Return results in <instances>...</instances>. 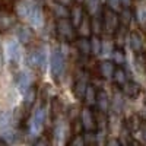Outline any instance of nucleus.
<instances>
[{
  "label": "nucleus",
  "mask_w": 146,
  "mask_h": 146,
  "mask_svg": "<svg viewBox=\"0 0 146 146\" xmlns=\"http://www.w3.org/2000/svg\"><path fill=\"white\" fill-rule=\"evenodd\" d=\"M107 7H110L111 10L118 13V12H121L123 5H121V0H107Z\"/></svg>",
  "instance_id": "c85d7f7f"
},
{
  "label": "nucleus",
  "mask_w": 146,
  "mask_h": 146,
  "mask_svg": "<svg viewBox=\"0 0 146 146\" xmlns=\"http://www.w3.org/2000/svg\"><path fill=\"white\" fill-rule=\"evenodd\" d=\"M53 12L54 15L60 19V18H69L70 16V9H67L66 5L60 3V2H54L53 3Z\"/></svg>",
  "instance_id": "6ab92c4d"
},
{
  "label": "nucleus",
  "mask_w": 146,
  "mask_h": 146,
  "mask_svg": "<svg viewBox=\"0 0 146 146\" xmlns=\"http://www.w3.org/2000/svg\"><path fill=\"white\" fill-rule=\"evenodd\" d=\"M35 100H36V88L32 85L25 91V96H23V107H25L27 111L32 108V105L35 104Z\"/></svg>",
  "instance_id": "a211bd4d"
},
{
  "label": "nucleus",
  "mask_w": 146,
  "mask_h": 146,
  "mask_svg": "<svg viewBox=\"0 0 146 146\" xmlns=\"http://www.w3.org/2000/svg\"><path fill=\"white\" fill-rule=\"evenodd\" d=\"M91 47H92V54L94 56H100L102 51V41L100 40L98 35H95L91 40Z\"/></svg>",
  "instance_id": "393cba45"
},
{
  "label": "nucleus",
  "mask_w": 146,
  "mask_h": 146,
  "mask_svg": "<svg viewBox=\"0 0 146 146\" xmlns=\"http://www.w3.org/2000/svg\"><path fill=\"white\" fill-rule=\"evenodd\" d=\"M25 16L29 19V22L34 27H41L44 22V16H42V10L40 7V5L36 3H25Z\"/></svg>",
  "instance_id": "39448f33"
},
{
  "label": "nucleus",
  "mask_w": 146,
  "mask_h": 146,
  "mask_svg": "<svg viewBox=\"0 0 146 146\" xmlns=\"http://www.w3.org/2000/svg\"><path fill=\"white\" fill-rule=\"evenodd\" d=\"M75 25L73 22L69 21L67 18H60L57 19V23H56V29H57V35L60 40L63 41H73L75 40V35H76V31H75Z\"/></svg>",
  "instance_id": "f03ea898"
},
{
  "label": "nucleus",
  "mask_w": 146,
  "mask_h": 146,
  "mask_svg": "<svg viewBox=\"0 0 146 146\" xmlns=\"http://www.w3.org/2000/svg\"><path fill=\"white\" fill-rule=\"evenodd\" d=\"M78 32L80 36H89L92 34V19L88 15V12H85V15L78 27Z\"/></svg>",
  "instance_id": "9b49d317"
},
{
  "label": "nucleus",
  "mask_w": 146,
  "mask_h": 146,
  "mask_svg": "<svg viewBox=\"0 0 146 146\" xmlns=\"http://www.w3.org/2000/svg\"><path fill=\"white\" fill-rule=\"evenodd\" d=\"M96 95H98V92H96V89L92 86V85H89L88 89H86V94H85V102H86L89 107H94L96 104Z\"/></svg>",
  "instance_id": "412c9836"
},
{
  "label": "nucleus",
  "mask_w": 146,
  "mask_h": 146,
  "mask_svg": "<svg viewBox=\"0 0 146 146\" xmlns=\"http://www.w3.org/2000/svg\"><path fill=\"white\" fill-rule=\"evenodd\" d=\"M44 121H45V111H44V107H40L34 113V115L31 118V123H29V133L32 136L41 135V131L44 129Z\"/></svg>",
  "instance_id": "423d86ee"
},
{
  "label": "nucleus",
  "mask_w": 146,
  "mask_h": 146,
  "mask_svg": "<svg viewBox=\"0 0 146 146\" xmlns=\"http://www.w3.org/2000/svg\"><path fill=\"white\" fill-rule=\"evenodd\" d=\"M115 63L114 62H108V60H104V62L100 63V75L104 79H111L114 76V72H115Z\"/></svg>",
  "instance_id": "f8f14e48"
},
{
  "label": "nucleus",
  "mask_w": 146,
  "mask_h": 146,
  "mask_svg": "<svg viewBox=\"0 0 146 146\" xmlns=\"http://www.w3.org/2000/svg\"><path fill=\"white\" fill-rule=\"evenodd\" d=\"M89 86V83L86 82V78L79 75L75 80V83H73V95L76 96L78 100L83 101L85 100V94H86V89Z\"/></svg>",
  "instance_id": "6e6552de"
},
{
  "label": "nucleus",
  "mask_w": 146,
  "mask_h": 146,
  "mask_svg": "<svg viewBox=\"0 0 146 146\" xmlns=\"http://www.w3.org/2000/svg\"><path fill=\"white\" fill-rule=\"evenodd\" d=\"M83 15H85V10H83L82 5L76 2V5H73V7L70 9V21L73 22V25H75L76 28L79 27Z\"/></svg>",
  "instance_id": "4468645a"
},
{
  "label": "nucleus",
  "mask_w": 146,
  "mask_h": 146,
  "mask_svg": "<svg viewBox=\"0 0 146 146\" xmlns=\"http://www.w3.org/2000/svg\"><path fill=\"white\" fill-rule=\"evenodd\" d=\"M16 83H18L19 89L25 92L29 86H32V79H31V76L28 75V73H21V75L18 76V79H16Z\"/></svg>",
  "instance_id": "aec40b11"
},
{
  "label": "nucleus",
  "mask_w": 146,
  "mask_h": 146,
  "mask_svg": "<svg viewBox=\"0 0 146 146\" xmlns=\"http://www.w3.org/2000/svg\"><path fill=\"white\" fill-rule=\"evenodd\" d=\"M50 69H51V76L53 79L58 83L62 80L64 70H66V57L64 53L60 47H56L53 53H51V58H50Z\"/></svg>",
  "instance_id": "f257e3e1"
},
{
  "label": "nucleus",
  "mask_w": 146,
  "mask_h": 146,
  "mask_svg": "<svg viewBox=\"0 0 146 146\" xmlns=\"http://www.w3.org/2000/svg\"><path fill=\"white\" fill-rule=\"evenodd\" d=\"M127 41H129L130 48H131V50L135 51V53H137V54L145 53V51H143V50H145V41H143L142 35H140L139 32H136V31L130 32V34H129Z\"/></svg>",
  "instance_id": "1a4fd4ad"
},
{
  "label": "nucleus",
  "mask_w": 146,
  "mask_h": 146,
  "mask_svg": "<svg viewBox=\"0 0 146 146\" xmlns=\"http://www.w3.org/2000/svg\"><path fill=\"white\" fill-rule=\"evenodd\" d=\"M80 126L85 131H95L98 129V123H96V117L91 107H85L80 111Z\"/></svg>",
  "instance_id": "7ed1b4c3"
},
{
  "label": "nucleus",
  "mask_w": 146,
  "mask_h": 146,
  "mask_svg": "<svg viewBox=\"0 0 146 146\" xmlns=\"http://www.w3.org/2000/svg\"><path fill=\"white\" fill-rule=\"evenodd\" d=\"M7 56H9V62L10 64L16 66L21 60V48L18 42H10L7 47Z\"/></svg>",
  "instance_id": "ddd939ff"
},
{
  "label": "nucleus",
  "mask_w": 146,
  "mask_h": 146,
  "mask_svg": "<svg viewBox=\"0 0 146 146\" xmlns=\"http://www.w3.org/2000/svg\"><path fill=\"white\" fill-rule=\"evenodd\" d=\"M113 62L118 66H123L126 63V56L123 53V50H120V48H115V50H113Z\"/></svg>",
  "instance_id": "a878e982"
},
{
  "label": "nucleus",
  "mask_w": 146,
  "mask_h": 146,
  "mask_svg": "<svg viewBox=\"0 0 146 146\" xmlns=\"http://www.w3.org/2000/svg\"><path fill=\"white\" fill-rule=\"evenodd\" d=\"M121 5H123V7H130L131 6V0H121Z\"/></svg>",
  "instance_id": "7c9ffc66"
},
{
  "label": "nucleus",
  "mask_w": 146,
  "mask_h": 146,
  "mask_svg": "<svg viewBox=\"0 0 146 146\" xmlns=\"http://www.w3.org/2000/svg\"><path fill=\"white\" fill-rule=\"evenodd\" d=\"M113 79H114V82L118 85V86H123V85L127 82V73L124 72V69H123V67L120 66L118 69H115Z\"/></svg>",
  "instance_id": "4be33fe9"
},
{
  "label": "nucleus",
  "mask_w": 146,
  "mask_h": 146,
  "mask_svg": "<svg viewBox=\"0 0 146 146\" xmlns=\"http://www.w3.org/2000/svg\"><path fill=\"white\" fill-rule=\"evenodd\" d=\"M76 2H78V3H82V2H85V0H76Z\"/></svg>",
  "instance_id": "473e14b6"
},
{
  "label": "nucleus",
  "mask_w": 146,
  "mask_h": 146,
  "mask_svg": "<svg viewBox=\"0 0 146 146\" xmlns=\"http://www.w3.org/2000/svg\"><path fill=\"white\" fill-rule=\"evenodd\" d=\"M18 36H19V41L25 45L31 44L35 40V34L29 27H21L19 31H18Z\"/></svg>",
  "instance_id": "2eb2a0df"
},
{
  "label": "nucleus",
  "mask_w": 146,
  "mask_h": 146,
  "mask_svg": "<svg viewBox=\"0 0 146 146\" xmlns=\"http://www.w3.org/2000/svg\"><path fill=\"white\" fill-rule=\"evenodd\" d=\"M76 48L82 57H89L92 54V47H91V40H88V36H80L79 40H76Z\"/></svg>",
  "instance_id": "9d476101"
},
{
  "label": "nucleus",
  "mask_w": 146,
  "mask_h": 146,
  "mask_svg": "<svg viewBox=\"0 0 146 146\" xmlns=\"http://www.w3.org/2000/svg\"><path fill=\"white\" fill-rule=\"evenodd\" d=\"M102 19H104V29L110 34H115V31L120 27V15L110 7H107L102 13Z\"/></svg>",
  "instance_id": "20e7f679"
},
{
  "label": "nucleus",
  "mask_w": 146,
  "mask_h": 146,
  "mask_svg": "<svg viewBox=\"0 0 146 146\" xmlns=\"http://www.w3.org/2000/svg\"><path fill=\"white\" fill-rule=\"evenodd\" d=\"M108 145H120L118 140H108Z\"/></svg>",
  "instance_id": "2f4dec72"
},
{
  "label": "nucleus",
  "mask_w": 146,
  "mask_h": 146,
  "mask_svg": "<svg viewBox=\"0 0 146 146\" xmlns=\"http://www.w3.org/2000/svg\"><path fill=\"white\" fill-rule=\"evenodd\" d=\"M121 89H123V92L127 96H130V98H137L139 94H140V86L133 80H127L123 86H121Z\"/></svg>",
  "instance_id": "dca6fc26"
},
{
  "label": "nucleus",
  "mask_w": 146,
  "mask_h": 146,
  "mask_svg": "<svg viewBox=\"0 0 146 146\" xmlns=\"http://www.w3.org/2000/svg\"><path fill=\"white\" fill-rule=\"evenodd\" d=\"M130 22H131V12L129 10V7H124L120 13V23L123 27H127Z\"/></svg>",
  "instance_id": "bb28decb"
},
{
  "label": "nucleus",
  "mask_w": 146,
  "mask_h": 146,
  "mask_svg": "<svg viewBox=\"0 0 146 146\" xmlns=\"http://www.w3.org/2000/svg\"><path fill=\"white\" fill-rule=\"evenodd\" d=\"M136 21L142 28H146V5H140L136 9Z\"/></svg>",
  "instance_id": "5701e85b"
},
{
  "label": "nucleus",
  "mask_w": 146,
  "mask_h": 146,
  "mask_svg": "<svg viewBox=\"0 0 146 146\" xmlns=\"http://www.w3.org/2000/svg\"><path fill=\"white\" fill-rule=\"evenodd\" d=\"M27 62H28L29 67H32L35 70H44L45 62H47L44 48H35V50H32L27 57Z\"/></svg>",
  "instance_id": "0eeeda50"
},
{
  "label": "nucleus",
  "mask_w": 146,
  "mask_h": 146,
  "mask_svg": "<svg viewBox=\"0 0 146 146\" xmlns=\"http://www.w3.org/2000/svg\"><path fill=\"white\" fill-rule=\"evenodd\" d=\"M104 29V19L102 15H95L92 18V31H95L96 35H100Z\"/></svg>",
  "instance_id": "b1692460"
},
{
  "label": "nucleus",
  "mask_w": 146,
  "mask_h": 146,
  "mask_svg": "<svg viewBox=\"0 0 146 146\" xmlns=\"http://www.w3.org/2000/svg\"><path fill=\"white\" fill-rule=\"evenodd\" d=\"M96 108H98V111L107 114L108 113V108H110V98L108 95L104 92V91H100L98 95H96Z\"/></svg>",
  "instance_id": "f3484780"
},
{
  "label": "nucleus",
  "mask_w": 146,
  "mask_h": 146,
  "mask_svg": "<svg viewBox=\"0 0 146 146\" xmlns=\"http://www.w3.org/2000/svg\"><path fill=\"white\" fill-rule=\"evenodd\" d=\"M123 98H121V95L118 92L114 94V98H113V108L115 111H121V108H123Z\"/></svg>",
  "instance_id": "cd10ccee"
},
{
  "label": "nucleus",
  "mask_w": 146,
  "mask_h": 146,
  "mask_svg": "<svg viewBox=\"0 0 146 146\" xmlns=\"http://www.w3.org/2000/svg\"><path fill=\"white\" fill-rule=\"evenodd\" d=\"M139 130H140V133H142V137H143V140L146 142V121H145V120H140Z\"/></svg>",
  "instance_id": "c756f323"
}]
</instances>
